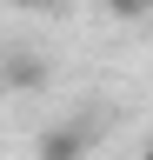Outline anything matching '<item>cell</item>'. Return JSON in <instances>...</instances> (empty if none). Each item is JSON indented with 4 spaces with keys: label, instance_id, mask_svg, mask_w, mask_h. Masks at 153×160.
<instances>
[{
    "label": "cell",
    "instance_id": "obj_1",
    "mask_svg": "<svg viewBox=\"0 0 153 160\" xmlns=\"http://www.w3.org/2000/svg\"><path fill=\"white\" fill-rule=\"evenodd\" d=\"M87 147H93L87 120H53V127L33 140V160H87Z\"/></svg>",
    "mask_w": 153,
    "mask_h": 160
},
{
    "label": "cell",
    "instance_id": "obj_2",
    "mask_svg": "<svg viewBox=\"0 0 153 160\" xmlns=\"http://www.w3.org/2000/svg\"><path fill=\"white\" fill-rule=\"evenodd\" d=\"M47 80V60L40 53H13V60H0V87H40Z\"/></svg>",
    "mask_w": 153,
    "mask_h": 160
},
{
    "label": "cell",
    "instance_id": "obj_3",
    "mask_svg": "<svg viewBox=\"0 0 153 160\" xmlns=\"http://www.w3.org/2000/svg\"><path fill=\"white\" fill-rule=\"evenodd\" d=\"M100 7H107L113 20H146V13H153V0H100Z\"/></svg>",
    "mask_w": 153,
    "mask_h": 160
},
{
    "label": "cell",
    "instance_id": "obj_4",
    "mask_svg": "<svg viewBox=\"0 0 153 160\" xmlns=\"http://www.w3.org/2000/svg\"><path fill=\"white\" fill-rule=\"evenodd\" d=\"M20 7H60V0H20Z\"/></svg>",
    "mask_w": 153,
    "mask_h": 160
},
{
    "label": "cell",
    "instance_id": "obj_5",
    "mask_svg": "<svg viewBox=\"0 0 153 160\" xmlns=\"http://www.w3.org/2000/svg\"><path fill=\"white\" fill-rule=\"evenodd\" d=\"M140 160H153V140H146V147H140Z\"/></svg>",
    "mask_w": 153,
    "mask_h": 160
}]
</instances>
